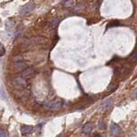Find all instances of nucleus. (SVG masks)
Listing matches in <instances>:
<instances>
[{"label": "nucleus", "instance_id": "f257e3e1", "mask_svg": "<svg viewBox=\"0 0 137 137\" xmlns=\"http://www.w3.org/2000/svg\"><path fill=\"white\" fill-rule=\"evenodd\" d=\"M63 105V102L60 99H57L56 100L53 101H46L44 103V107L46 110H51V111H58L61 109Z\"/></svg>", "mask_w": 137, "mask_h": 137}, {"label": "nucleus", "instance_id": "f03ea898", "mask_svg": "<svg viewBox=\"0 0 137 137\" xmlns=\"http://www.w3.org/2000/svg\"><path fill=\"white\" fill-rule=\"evenodd\" d=\"M35 8V5L34 3H28L27 4H25L24 6L22 7V9L20 10L19 11V15L21 16H25L27 15H28L29 13H31L33 10H34Z\"/></svg>", "mask_w": 137, "mask_h": 137}, {"label": "nucleus", "instance_id": "7ed1b4c3", "mask_svg": "<svg viewBox=\"0 0 137 137\" xmlns=\"http://www.w3.org/2000/svg\"><path fill=\"white\" fill-rule=\"evenodd\" d=\"M111 132H112V134L114 135V136H118V135L121 134L122 129L117 124L112 123V124L111 125Z\"/></svg>", "mask_w": 137, "mask_h": 137}, {"label": "nucleus", "instance_id": "20e7f679", "mask_svg": "<svg viewBox=\"0 0 137 137\" xmlns=\"http://www.w3.org/2000/svg\"><path fill=\"white\" fill-rule=\"evenodd\" d=\"M34 73V68H27L23 72V74H22V76H23V77H29V76H31V75H32Z\"/></svg>", "mask_w": 137, "mask_h": 137}, {"label": "nucleus", "instance_id": "39448f33", "mask_svg": "<svg viewBox=\"0 0 137 137\" xmlns=\"http://www.w3.org/2000/svg\"><path fill=\"white\" fill-rule=\"evenodd\" d=\"M34 129L33 126H30V125H25L23 127H22L21 129V131L23 135H26V134H29V133L32 132V130Z\"/></svg>", "mask_w": 137, "mask_h": 137}, {"label": "nucleus", "instance_id": "423d86ee", "mask_svg": "<svg viewBox=\"0 0 137 137\" xmlns=\"http://www.w3.org/2000/svg\"><path fill=\"white\" fill-rule=\"evenodd\" d=\"M16 84L19 85L21 88H24V87L27 86V82H26V81L24 80L23 78H21V77H18V78L16 79Z\"/></svg>", "mask_w": 137, "mask_h": 137}, {"label": "nucleus", "instance_id": "0eeeda50", "mask_svg": "<svg viewBox=\"0 0 137 137\" xmlns=\"http://www.w3.org/2000/svg\"><path fill=\"white\" fill-rule=\"evenodd\" d=\"M14 67L16 69H22L24 67H26V63L23 61H20V62H16V64H14Z\"/></svg>", "mask_w": 137, "mask_h": 137}, {"label": "nucleus", "instance_id": "6e6552de", "mask_svg": "<svg viewBox=\"0 0 137 137\" xmlns=\"http://www.w3.org/2000/svg\"><path fill=\"white\" fill-rule=\"evenodd\" d=\"M112 105V99H107L106 101L103 103V109L104 110H106V109H109L111 106Z\"/></svg>", "mask_w": 137, "mask_h": 137}, {"label": "nucleus", "instance_id": "1a4fd4ad", "mask_svg": "<svg viewBox=\"0 0 137 137\" xmlns=\"http://www.w3.org/2000/svg\"><path fill=\"white\" fill-rule=\"evenodd\" d=\"M92 129V123H88L87 124H85L84 128H83V130H84V132L87 133V134L89 133V132H91Z\"/></svg>", "mask_w": 137, "mask_h": 137}, {"label": "nucleus", "instance_id": "9d476101", "mask_svg": "<svg viewBox=\"0 0 137 137\" xmlns=\"http://www.w3.org/2000/svg\"><path fill=\"white\" fill-rule=\"evenodd\" d=\"M74 3V0H64V1L62 2V5L64 7H70L72 6Z\"/></svg>", "mask_w": 137, "mask_h": 137}, {"label": "nucleus", "instance_id": "9b49d317", "mask_svg": "<svg viewBox=\"0 0 137 137\" xmlns=\"http://www.w3.org/2000/svg\"><path fill=\"white\" fill-rule=\"evenodd\" d=\"M15 22L14 21H11V20H10V21H8L6 23V27H8V28H12L13 27L15 26Z\"/></svg>", "mask_w": 137, "mask_h": 137}, {"label": "nucleus", "instance_id": "f8f14e48", "mask_svg": "<svg viewBox=\"0 0 137 137\" xmlns=\"http://www.w3.org/2000/svg\"><path fill=\"white\" fill-rule=\"evenodd\" d=\"M129 60L131 62H136L137 61V52H134L130 57H129Z\"/></svg>", "mask_w": 137, "mask_h": 137}, {"label": "nucleus", "instance_id": "ddd939ff", "mask_svg": "<svg viewBox=\"0 0 137 137\" xmlns=\"http://www.w3.org/2000/svg\"><path fill=\"white\" fill-rule=\"evenodd\" d=\"M99 128L100 129H105V123L104 122H100L99 124Z\"/></svg>", "mask_w": 137, "mask_h": 137}, {"label": "nucleus", "instance_id": "4468645a", "mask_svg": "<svg viewBox=\"0 0 137 137\" xmlns=\"http://www.w3.org/2000/svg\"><path fill=\"white\" fill-rule=\"evenodd\" d=\"M23 60V57L22 56H16L14 57V61H16V62H20V61Z\"/></svg>", "mask_w": 137, "mask_h": 137}, {"label": "nucleus", "instance_id": "2eb2a0df", "mask_svg": "<svg viewBox=\"0 0 137 137\" xmlns=\"http://www.w3.org/2000/svg\"><path fill=\"white\" fill-rule=\"evenodd\" d=\"M4 52H5L4 47H3V46L1 44V53H0V56L3 57V54H4Z\"/></svg>", "mask_w": 137, "mask_h": 137}, {"label": "nucleus", "instance_id": "dca6fc26", "mask_svg": "<svg viewBox=\"0 0 137 137\" xmlns=\"http://www.w3.org/2000/svg\"><path fill=\"white\" fill-rule=\"evenodd\" d=\"M6 131L5 130H1V132H0V137H5L6 136Z\"/></svg>", "mask_w": 137, "mask_h": 137}, {"label": "nucleus", "instance_id": "f3484780", "mask_svg": "<svg viewBox=\"0 0 137 137\" xmlns=\"http://www.w3.org/2000/svg\"><path fill=\"white\" fill-rule=\"evenodd\" d=\"M1 92V98L3 99H5V94H4V92H3V90L1 89V92Z\"/></svg>", "mask_w": 137, "mask_h": 137}, {"label": "nucleus", "instance_id": "a211bd4d", "mask_svg": "<svg viewBox=\"0 0 137 137\" xmlns=\"http://www.w3.org/2000/svg\"><path fill=\"white\" fill-rule=\"evenodd\" d=\"M58 23H59V21H58L57 19H54V20L52 21V23L54 24V25H57V24Z\"/></svg>", "mask_w": 137, "mask_h": 137}, {"label": "nucleus", "instance_id": "6ab92c4d", "mask_svg": "<svg viewBox=\"0 0 137 137\" xmlns=\"http://www.w3.org/2000/svg\"><path fill=\"white\" fill-rule=\"evenodd\" d=\"M134 98H137V89L136 90V92H135V93H134Z\"/></svg>", "mask_w": 137, "mask_h": 137}, {"label": "nucleus", "instance_id": "aec40b11", "mask_svg": "<svg viewBox=\"0 0 137 137\" xmlns=\"http://www.w3.org/2000/svg\"><path fill=\"white\" fill-rule=\"evenodd\" d=\"M94 137H101L100 136H94Z\"/></svg>", "mask_w": 137, "mask_h": 137}]
</instances>
